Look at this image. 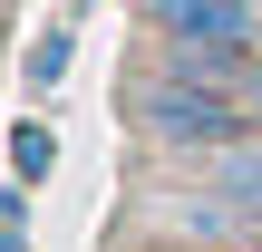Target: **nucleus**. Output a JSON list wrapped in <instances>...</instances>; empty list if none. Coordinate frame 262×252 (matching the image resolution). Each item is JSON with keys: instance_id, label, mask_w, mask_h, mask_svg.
<instances>
[{"instance_id": "5", "label": "nucleus", "mask_w": 262, "mask_h": 252, "mask_svg": "<svg viewBox=\"0 0 262 252\" xmlns=\"http://www.w3.org/2000/svg\"><path fill=\"white\" fill-rule=\"evenodd\" d=\"M10 155H19V175H49V155H58V146H49V126H19V146H10Z\"/></svg>"}, {"instance_id": "4", "label": "nucleus", "mask_w": 262, "mask_h": 252, "mask_svg": "<svg viewBox=\"0 0 262 252\" xmlns=\"http://www.w3.org/2000/svg\"><path fill=\"white\" fill-rule=\"evenodd\" d=\"M58 78H68V29H49L29 49V87H58Z\"/></svg>"}, {"instance_id": "3", "label": "nucleus", "mask_w": 262, "mask_h": 252, "mask_svg": "<svg viewBox=\"0 0 262 252\" xmlns=\"http://www.w3.org/2000/svg\"><path fill=\"white\" fill-rule=\"evenodd\" d=\"M194 175H204V185H214V194L262 233V136H233V146H224V155H204Z\"/></svg>"}, {"instance_id": "2", "label": "nucleus", "mask_w": 262, "mask_h": 252, "mask_svg": "<svg viewBox=\"0 0 262 252\" xmlns=\"http://www.w3.org/2000/svg\"><path fill=\"white\" fill-rule=\"evenodd\" d=\"M146 39H194V49H262V0H136Z\"/></svg>"}, {"instance_id": "7", "label": "nucleus", "mask_w": 262, "mask_h": 252, "mask_svg": "<svg viewBox=\"0 0 262 252\" xmlns=\"http://www.w3.org/2000/svg\"><path fill=\"white\" fill-rule=\"evenodd\" d=\"M0 252H19V194H0Z\"/></svg>"}, {"instance_id": "6", "label": "nucleus", "mask_w": 262, "mask_h": 252, "mask_svg": "<svg viewBox=\"0 0 262 252\" xmlns=\"http://www.w3.org/2000/svg\"><path fill=\"white\" fill-rule=\"evenodd\" d=\"M233 97H243V117H253V136H262V49L243 58V78H233Z\"/></svg>"}, {"instance_id": "1", "label": "nucleus", "mask_w": 262, "mask_h": 252, "mask_svg": "<svg viewBox=\"0 0 262 252\" xmlns=\"http://www.w3.org/2000/svg\"><path fill=\"white\" fill-rule=\"evenodd\" d=\"M126 136L156 155V165H204V155H224L233 136H253V117H243V97L224 87V78H175V68H136L126 78Z\"/></svg>"}]
</instances>
